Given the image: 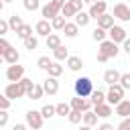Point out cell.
Listing matches in <instances>:
<instances>
[{
    "mask_svg": "<svg viewBox=\"0 0 130 130\" xmlns=\"http://www.w3.org/2000/svg\"><path fill=\"white\" fill-rule=\"evenodd\" d=\"M2 59H4L8 65H16V63H18V59H20V55H18V51H16V49H10Z\"/></svg>",
    "mask_w": 130,
    "mask_h": 130,
    "instance_id": "cell-19",
    "label": "cell"
},
{
    "mask_svg": "<svg viewBox=\"0 0 130 130\" xmlns=\"http://www.w3.org/2000/svg\"><path fill=\"white\" fill-rule=\"evenodd\" d=\"M106 35H108V32H106L104 28L95 26V28H93V32H91V39H93V41H98V43H104V41H106Z\"/></svg>",
    "mask_w": 130,
    "mask_h": 130,
    "instance_id": "cell-32",
    "label": "cell"
},
{
    "mask_svg": "<svg viewBox=\"0 0 130 130\" xmlns=\"http://www.w3.org/2000/svg\"><path fill=\"white\" fill-rule=\"evenodd\" d=\"M6 124H8V112L2 110L0 112V126H6Z\"/></svg>",
    "mask_w": 130,
    "mask_h": 130,
    "instance_id": "cell-45",
    "label": "cell"
},
{
    "mask_svg": "<svg viewBox=\"0 0 130 130\" xmlns=\"http://www.w3.org/2000/svg\"><path fill=\"white\" fill-rule=\"evenodd\" d=\"M59 47H61V37H59V35H49V37H47V49H53V51H55V49H59Z\"/></svg>",
    "mask_w": 130,
    "mask_h": 130,
    "instance_id": "cell-21",
    "label": "cell"
},
{
    "mask_svg": "<svg viewBox=\"0 0 130 130\" xmlns=\"http://www.w3.org/2000/svg\"><path fill=\"white\" fill-rule=\"evenodd\" d=\"M63 73V67L59 65V63H53L51 67H49V77H59Z\"/></svg>",
    "mask_w": 130,
    "mask_h": 130,
    "instance_id": "cell-37",
    "label": "cell"
},
{
    "mask_svg": "<svg viewBox=\"0 0 130 130\" xmlns=\"http://www.w3.org/2000/svg\"><path fill=\"white\" fill-rule=\"evenodd\" d=\"M93 112L98 114V118H110L112 116V106L106 102V104H100V106H93Z\"/></svg>",
    "mask_w": 130,
    "mask_h": 130,
    "instance_id": "cell-14",
    "label": "cell"
},
{
    "mask_svg": "<svg viewBox=\"0 0 130 130\" xmlns=\"http://www.w3.org/2000/svg\"><path fill=\"white\" fill-rule=\"evenodd\" d=\"M116 114L120 118H128L130 116V100H122L118 106H116Z\"/></svg>",
    "mask_w": 130,
    "mask_h": 130,
    "instance_id": "cell-16",
    "label": "cell"
},
{
    "mask_svg": "<svg viewBox=\"0 0 130 130\" xmlns=\"http://www.w3.org/2000/svg\"><path fill=\"white\" fill-rule=\"evenodd\" d=\"M73 89H75V95H79V98H91V93L95 91V89H93V81H91L89 77H79V79H75Z\"/></svg>",
    "mask_w": 130,
    "mask_h": 130,
    "instance_id": "cell-1",
    "label": "cell"
},
{
    "mask_svg": "<svg viewBox=\"0 0 130 130\" xmlns=\"http://www.w3.org/2000/svg\"><path fill=\"white\" fill-rule=\"evenodd\" d=\"M118 45L114 43V41H104V43H100V49H98V53H102V55H106L108 59H112V57H118Z\"/></svg>",
    "mask_w": 130,
    "mask_h": 130,
    "instance_id": "cell-6",
    "label": "cell"
},
{
    "mask_svg": "<svg viewBox=\"0 0 130 130\" xmlns=\"http://www.w3.org/2000/svg\"><path fill=\"white\" fill-rule=\"evenodd\" d=\"M43 87H45V93L55 95V93L59 91V81H57V77H47V79L43 81Z\"/></svg>",
    "mask_w": 130,
    "mask_h": 130,
    "instance_id": "cell-12",
    "label": "cell"
},
{
    "mask_svg": "<svg viewBox=\"0 0 130 130\" xmlns=\"http://www.w3.org/2000/svg\"><path fill=\"white\" fill-rule=\"evenodd\" d=\"M91 104H93V106H100V104H106V93H104L102 89H95V91L91 93Z\"/></svg>",
    "mask_w": 130,
    "mask_h": 130,
    "instance_id": "cell-26",
    "label": "cell"
},
{
    "mask_svg": "<svg viewBox=\"0 0 130 130\" xmlns=\"http://www.w3.org/2000/svg\"><path fill=\"white\" fill-rule=\"evenodd\" d=\"M124 2H128V0H124Z\"/></svg>",
    "mask_w": 130,
    "mask_h": 130,
    "instance_id": "cell-54",
    "label": "cell"
},
{
    "mask_svg": "<svg viewBox=\"0 0 130 130\" xmlns=\"http://www.w3.org/2000/svg\"><path fill=\"white\" fill-rule=\"evenodd\" d=\"M12 130H26V126H24V124H14Z\"/></svg>",
    "mask_w": 130,
    "mask_h": 130,
    "instance_id": "cell-50",
    "label": "cell"
},
{
    "mask_svg": "<svg viewBox=\"0 0 130 130\" xmlns=\"http://www.w3.org/2000/svg\"><path fill=\"white\" fill-rule=\"evenodd\" d=\"M35 30H37V35L39 37H49V35H53V24H51V20H39L37 24H35Z\"/></svg>",
    "mask_w": 130,
    "mask_h": 130,
    "instance_id": "cell-10",
    "label": "cell"
},
{
    "mask_svg": "<svg viewBox=\"0 0 130 130\" xmlns=\"http://www.w3.org/2000/svg\"><path fill=\"white\" fill-rule=\"evenodd\" d=\"M108 35H110V41H114L116 45L118 43H124L128 37H126V28L124 26H118V24H114L110 30H108Z\"/></svg>",
    "mask_w": 130,
    "mask_h": 130,
    "instance_id": "cell-7",
    "label": "cell"
},
{
    "mask_svg": "<svg viewBox=\"0 0 130 130\" xmlns=\"http://www.w3.org/2000/svg\"><path fill=\"white\" fill-rule=\"evenodd\" d=\"M83 124L85 126H95L98 124V114L95 112H83Z\"/></svg>",
    "mask_w": 130,
    "mask_h": 130,
    "instance_id": "cell-27",
    "label": "cell"
},
{
    "mask_svg": "<svg viewBox=\"0 0 130 130\" xmlns=\"http://www.w3.org/2000/svg\"><path fill=\"white\" fill-rule=\"evenodd\" d=\"M98 26L104 28V30H110V28L114 26V14H112V16H110V14L100 16V18H98Z\"/></svg>",
    "mask_w": 130,
    "mask_h": 130,
    "instance_id": "cell-17",
    "label": "cell"
},
{
    "mask_svg": "<svg viewBox=\"0 0 130 130\" xmlns=\"http://www.w3.org/2000/svg\"><path fill=\"white\" fill-rule=\"evenodd\" d=\"M120 77H122V73L116 71V69H108V71L104 73V81H106L108 85H116V83H120Z\"/></svg>",
    "mask_w": 130,
    "mask_h": 130,
    "instance_id": "cell-13",
    "label": "cell"
},
{
    "mask_svg": "<svg viewBox=\"0 0 130 130\" xmlns=\"http://www.w3.org/2000/svg\"><path fill=\"white\" fill-rule=\"evenodd\" d=\"M10 49H12V45H10V43H8V41H6L4 37H2V39H0V55L4 57V55H6L8 51H10Z\"/></svg>",
    "mask_w": 130,
    "mask_h": 130,
    "instance_id": "cell-38",
    "label": "cell"
},
{
    "mask_svg": "<svg viewBox=\"0 0 130 130\" xmlns=\"http://www.w3.org/2000/svg\"><path fill=\"white\" fill-rule=\"evenodd\" d=\"M41 114H43V118H53V116L57 114V106H51V104H47V106H43Z\"/></svg>",
    "mask_w": 130,
    "mask_h": 130,
    "instance_id": "cell-33",
    "label": "cell"
},
{
    "mask_svg": "<svg viewBox=\"0 0 130 130\" xmlns=\"http://www.w3.org/2000/svg\"><path fill=\"white\" fill-rule=\"evenodd\" d=\"M51 24H53L55 30H63L65 24H67V18H65V16H55V18L51 20Z\"/></svg>",
    "mask_w": 130,
    "mask_h": 130,
    "instance_id": "cell-31",
    "label": "cell"
},
{
    "mask_svg": "<svg viewBox=\"0 0 130 130\" xmlns=\"http://www.w3.org/2000/svg\"><path fill=\"white\" fill-rule=\"evenodd\" d=\"M8 108H10V98L0 95V110H6V112H8Z\"/></svg>",
    "mask_w": 130,
    "mask_h": 130,
    "instance_id": "cell-41",
    "label": "cell"
},
{
    "mask_svg": "<svg viewBox=\"0 0 130 130\" xmlns=\"http://www.w3.org/2000/svg\"><path fill=\"white\" fill-rule=\"evenodd\" d=\"M67 118H69V122H71V124H79V122L83 120V112H77V110H71V114H69Z\"/></svg>",
    "mask_w": 130,
    "mask_h": 130,
    "instance_id": "cell-36",
    "label": "cell"
},
{
    "mask_svg": "<svg viewBox=\"0 0 130 130\" xmlns=\"http://www.w3.org/2000/svg\"><path fill=\"white\" fill-rule=\"evenodd\" d=\"M91 106H93V104H91V100H87V98H79V95L71 98V108L77 110V112H89Z\"/></svg>",
    "mask_w": 130,
    "mask_h": 130,
    "instance_id": "cell-8",
    "label": "cell"
},
{
    "mask_svg": "<svg viewBox=\"0 0 130 130\" xmlns=\"http://www.w3.org/2000/svg\"><path fill=\"white\" fill-rule=\"evenodd\" d=\"M67 67H69L71 71H79V69L83 67L81 57H75V55H73V57H69V59H67Z\"/></svg>",
    "mask_w": 130,
    "mask_h": 130,
    "instance_id": "cell-20",
    "label": "cell"
},
{
    "mask_svg": "<svg viewBox=\"0 0 130 130\" xmlns=\"http://www.w3.org/2000/svg\"><path fill=\"white\" fill-rule=\"evenodd\" d=\"M10 2H12V0H2V4H10Z\"/></svg>",
    "mask_w": 130,
    "mask_h": 130,
    "instance_id": "cell-53",
    "label": "cell"
},
{
    "mask_svg": "<svg viewBox=\"0 0 130 130\" xmlns=\"http://www.w3.org/2000/svg\"><path fill=\"white\" fill-rule=\"evenodd\" d=\"M24 75V67L22 65H8V69H6V79L10 81V83H16V81H20V79H24L22 77Z\"/></svg>",
    "mask_w": 130,
    "mask_h": 130,
    "instance_id": "cell-5",
    "label": "cell"
},
{
    "mask_svg": "<svg viewBox=\"0 0 130 130\" xmlns=\"http://www.w3.org/2000/svg\"><path fill=\"white\" fill-rule=\"evenodd\" d=\"M98 130H114V126L106 122V124H100V126H98Z\"/></svg>",
    "mask_w": 130,
    "mask_h": 130,
    "instance_id": "cell-47",
    "label": "cell"
},
{
    "mask_svg": "<svg viewBox=\"0 0 130 130\" xmlns=\"http://www.w3.org/2000/svg\"><path fill=\"white\" fill-rule=\"evenodd\" d=\"M114 18L128 22V20H130V6H128L126 2H120V4H116V6H114Z\"/></svg>",
    "mask_w": 130,
    "mask_h": 130,
    "instance_id": "cell-9",
    "label": "cell"
},
{
    "mask_svg": "<svg viewBox=\"0 0 130 130\" xmlns=\"http://www.w3.org/2000/svg\"><path fill=\"white\" fill-rule=\"evenodd\" d=\"M89 18H91L89 12H83V10H81V12L75 14V24H77V26H85V24L89 22Z\"/></svg>",
    "mask_w": 130,
    "mask_h": 130,
    "instance_id": "cell-23",
    "label": "cell"
},
{
    "mask_svg": "<svg viewBox=\"0 0 130 130\" xmlns=\"http://www.w3.org/2000/svg\"><path fill=\"white\" fill-rule=\"evenodd\" d=\"M77 14V10H75V6L67 0V4L63 6V10H61V16H65V18H69V16H75Z\"/></svg>",
    "mask_w": 130,
    "mask_h": 130,
    "instance_id": "cell-30",
    "label": "cell"
},
{
    "mask_svg": "<svg viewBox=\"0 0 130 130\" xmlns=\"http://www.w3.org/2000/svg\"><path fill=\"white\" fill-rule=\"evenodd\" d=\"M8 24H10V28L16 32V30H18V28H20L24 22H22V18H20L18 14H10V18H8Z\"/></svg>",
    "mask_w": 130,
    "mask_h": 130,
    "instance_id": "cell-24",
    "label": "cell"
},
{
    "mask_svg": "<svg viewBox=\"0 0 130 130\" xmlns=\"http://www.w3.org/2000/svg\"><path fill=\"white\" fill-rule=\"evenodd\" d=\"M37 65H39V69H45V71H49V67L53 65V61H51L49 57H39V59H37Z\"/></svg>",
    "mask_w": 130,
    "mask_h": 130,
    "instance_id": "cell-35",
    "label": "cell"
},
{
    "mask_svg": "<svg viewBox=\"0 0 130 130\" xmlns=\"http://www.w3.org/2000/svg\"><path fill=\"white\" fill-rule=\"evenodd\" d=\"M124 51L130 55V39H126V41H124Z\"/></svg>",
    "mask_w": 130,
    "mask_h": 130,
    "instance_id": "cell-49",
    "label": "cell"
},
{
    "mask_svg": "<svg viewBox=\"0 0 130 130\" xmlns=\"http://www.w3.org/2000/svg\"><path fill=\"white\" fill-rule=\"evenodd\" d=\"M41 14H43L45 20H53L55 16H59V10H57L53 4H45V6L41 8Z\"/></svg>",
    "mask_w": 130,
    "mask_h": 130,
    "instance_id": "cell-15",
    "label": "cell"
},
{
    "mask_svg": "<svg viewBox=\"0 0 130 130\" xmlns=\"http://www.w3.org/2000/svg\"><path fill=\"white\" fill-rule=\"evenodd\" d=\"M95 59H98L100 63H106V61H108V57H106V55H102V53H98V57H95Z\"/></svg>",
    "mask_w": 130,
    "mask_h": 130,
    "instance_id": "cell-48",
    "label": "cell"
},
{
    "mask_svg": "<svg viewBox=\"0 0 130 130\" xmlns=\"http://www.w3.org/2000/svg\"><path fill=\"white\" fill-rule=\"evenodd\" d=\"M69 2L75 6V10H77V12H81V8H83V4H85L83 0H69Z\"/></svg>",
    "mask_w": 130,
    "mask_h": 130,
    "instance_id": "cell-46",
    "label": "cell"
},
{
    "mask_svg": "<svg viewBox=\"0 0 130 130\" xmlns=\"http://www.w3.org/2000/svg\"><path fill=\"white\" fill-rule=\"evenodd\" d=\"M118 130H130V116L128 118H122V122L118 124Z\"/></svg>",
    "mask_w": 130,
    "mask_h": 130,
    "instance_id": "cell-42",
    "label": "cell"
},
{
    "mask_svg": "<svg viewBox=\"0 0 130 130\" xmlns=\"http://www.w3.org/2000/svg\"><path fill=\"white\" fill-rule=\"evenodd\" d=\"M71 110H73V108H71V104H65V102L57 104V116H63V118H65V116H69V114H71Z\"/></svg>",
    "mask_w": 130,
    "mask_h": 130,
    "instance_id": "cell-29",
    "label": "cell"
},
{
    "mask_svg": "<svg viewBox=\"0 0 130 130\" xmlns=\"http://www.w3.org/2000/svg\"><path fill=\"white\" fill-rule=\"evenodd\" d=\"M51 4H53V6H55L59 12H61V10H63V6L67 4V0H51Z\"/></svg>",
    "mask_w": 130,
    "mask_h": 130,
    "instance_id": "cell-44",
    "label": "cell"
},
{
    "mask_svg": "<svg viewBox=\"0 0 130 130\" xmlns=\"http://www.w3.org/2000/svg\"><path fill=\"white\" fill-rule=\"evenodd\" d=\"M8 28H10L8 20H0V35H2V37H4L6 32H8Z\"/></svg>",
    "mask_w": 130,
    "mask_h": 130,
    "instance_id": "cell-43",
    "label": "cell"
},
{
    "mask_svg": "<svg viewBox=\"0 0 130 130\" xmlns=\"http://www.w3.org/2000/svg\"><path fill=\"white\" fill-rule=\"evenodd\" d=\"M77 30H79V26H77L75 22H67V24H65V28H63V32H65V37H69V39H73V37H77Z\"/></svg>",
    "mask_w": 130,
    "mask_h": 130,
    "instance_id": "cell-25",
    "label": "cell"
},
{
    "mask_svg": "<svg viewBox=\"0 0 130 130\" xmlns=\"http://www.w3.org/2000/svg\"><path fill=\"white\" fill-rule=\"evenodd\" d=\"M120 85H122L124 89H130V73H124V75L120 77Z\"/></svg>",
    "mask_w": 130,
    "mask_h": 130,
    "instance_id": "cell-40",
    "label": "cell"
},
{
    "mask_svg": "<svg viewBox=\"0 0 130 130\" xmlns=\"http://www.w3.org/2000/svg\"><path fill=\"white\" fill-rule=\"evenodd\" d=\"M53 57H55L57 61H67V59H69V51H67V47L61 45L59 49H55V51H53Z\"/></svg>",
    "mask_w": 130,
    "mask_h": 130,
    "instance_id": "cell-22",
    "label": "cell"
},
{
    "mask_svg": "<svg viewBox=\"0 0 130 130\" xmlns=\"http://www.w3.org/2000/svg\"><path fill=\"white\" fill-rule=\"evenodd\" d=\"M85 4H95V2H100V0H83Z\"/></svg>",
    "mask_w": 130,
    "mask_h": 130,
    "instance_id": "cell-51",
    "label": "cell"
},
{
    "mask_svg": "<svg viewBox=\"0 0 130 130\" xmlns=\"http://www.w3.org/2000/svg\"><path fill=\"white\" fill-rule=\"evenodd\" d=\"M79 130H91V126H85V124H83V126H81Z\"/></svg>",
    "mask_w": 130,
    "mask_h": 130,
    "instance_id": "cell-52",
    "label": "cell"
},
{
    "mask_svg": "<svg viewBox=\"0 0 130 130\" xmlns=\"http://www.w3.org/2000/svg\"><path fill=\"white\" fill-rule=\"evenodd\" d=\"M122 100H124V87H122L120 83L110 85V89H108V93H106V102H108L110 106H118Z\"/></svg>",
    "mask_w": 130,
    "mask_h": 130,
    "instance_id": "cell-2",
    "label": "cell"
},
{
    "mask_svg": "<svg viewBox=\"0 0 130 130\" xmlns=\"http://www.w3.org/2000/svg\"><path fill=\"white\" fill-rule=\"evenodd\" d=\"M43 114L41 112H37V110H28L26 112V126L28 128H32V130H41L43 128Z\"/></svg>",
    "mask_w": 130,
    "mask_h": 130,
    "instance_id": "cell-4",
    "label": "cell"
},
{
    "mask_svg": "<svg viewBox=\"0 0 130 130\" xmlns=\"http://www.w3.org/2000/svg\"><path fill=\"white\" fill-rule=\"evenodd\" d=\"M106 8H108V4H106L104 0H100V2H95V4H91V6H89V16L98 20L100 16H104V14H106Z\"/></svg>",
    "mask_w": 130,
    "mask_h": 130,
    "instance_id": "cell-11",
    "label": "cell"
},
{
    "mask_svg": "<svg viewBox=\"0 0 130 130\" xmlns=\"http://www.w3.org/2000/svg\"><path fill=\"white\" fill-rule=\"evenodd\" d=\"M37 47H39V39H37V37H28V39H24V49L35 51Z\"/></svg>",
    "mask_w": 130,
    "mask_h": 130,
    "instance_id": "cell-34",
    "label": "cell"
},
{
    "mask_svg": "<svg viewBox=\"0 0 130 130\" xmlns=\"http://www.w3.org/2000/svg\"><path fill=\"white\" fill-rule=\"evenodd\" d=\"M22 4H24V8H26V10H30V12H32V10H37V8L41 6V2H39V0H22Z\"/></svg>",
    "mask_w": 130,
    "mask_h": 130,
    "instance_id": "cell-39",
    "label": "cell"
},
{
    "mask_svg": "<svg viewBox=\"0 0 130 130\" xmlns=\"http://www.w3.org/2000/svg\"><path fill=\"white\" fill-rule=\"evenodd\" d=\"M4 95H6V98H10V100L22 98V95H26V87H24V83H22V81L8 83V85L4 87Z\"/></svg>",
    "mask_w": 130,
    "mask_h": 130,
    "instance_id": "cell-3",
    "label": "cell"
},
{
    "mask_svg": "<svg viewBox=\"0 0 130 130\" xmlns=\"http://www.w3.org/2000/svg\"><path fill=\"white\" fill-rule=\"evenodd\" d=\"M16 35H18V37H20V39L24 41V39L32 37V26H30V24H22V26H20V28L16 30Z\"/></svg>",
    "mask_w": 130,
    "mask_h": 130,
    "instance_id": "cell-28",
    "label": "cell"
},
{
    "mask_svg": "<svg viewBox=\"0 0 130 130\" xmlns=\"http://www.w3.org/2000/svg\"><path fill=\"white\" fill-rule=\"evenodd\" d=\"M30 100H41L43 95H45V87L43 85H39V83H35V87L32 89H28V93H26Z\"/></svg>",
    "mask_w": 130,
    "mask_h": 130,
    "instance_id": "cell-18",
    "label": "cell"
}]
</instances>
